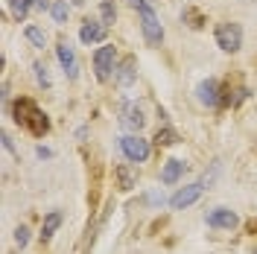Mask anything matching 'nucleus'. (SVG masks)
<instances>
[{
    "label": "nucleus",
    "instance_id": "f257e3e1",
    "mask_svg": "<svg viewBox=\"0 0 257 254\" xmlns=\"http://www.w3.org/2000/svg\"><path fill=\"white\" fill-rule=\"evenodd\" d=\"M12 117H15V123L21 129H27L30 135L35 138H44L50 132V117L41 108H38V102L30 99V96H21L12 102Z\"/></svg>",
    "mask_w": 257,
    "mask_h": 254
},
{
    "label": "nucleus",
    "instance_id": "f03ea898",
    "mask_svg": "<svg viewBox=\"0 0 257 254\" xmlns=\"http://www.w3.org/2000/svg\"><path fill=\"white\" fill-rule=\"evenodd\" d=\"M138 15H141V30H144L146 44H161V41H164V27H161L155 9L149 6V0H144V3L138 6Z\"/></svg>",
    "mask_w": 257,
    "mask_h": 254
},
{
    "label": "nucleus",
    "instance_id": "7ed1b4c3",
    "mask_svg": "<svg viewBox=\"0 0 257 254\" xmlns=\"http://www.w3.org/2000/svg\"><path fill=\"white\" fill-rule=\"evenodd\" d=\"M94 73L99 82H108L117 73V50L111 44H105L94 53Z\"/></svg>",
    "mask_w": 257,
    "mask_h": 254
},
{
    "label": "nucleus",
    "instance_id": "20e7f679",
    "mask_svg": "<svg viewBox=\"0 0 257 254\" xmlns=\"http://www.w3.org/2000/svg\"><path fill=\"white\" fill-rule=\"evenodd\" d=\"M216 44L225 53H237L242 47V27L240 24H228V21L219 24L216 27Z\"/></svg>",
    "mask_w": 257,
    "mask_h": 254
},
{
    "label": "nucleus",
    "instance_id": "39448f33",
    "mask_svg": "<svg viewBox=\"0 0 257 254\" xmlns=\"http://www.w3.org/2000/svg\"><path fill=\"white\" fill-rule=\"evenodd\" d=\"M120 149L132 164H144L149 158V141H144L141 135H123L120 138Z\"/></svg>",
    "mask_w": 257,
    "mask_h": 254
},
{
    "label": "nucleus",
    "instance_id": "423d86ee",
    "mask_svg": "<svg viewBox=\"0 0 257 254\" xmlns=\"http://www.w3.org/2000/svg\"><path fill=\"white\" fill-rule=\"evenodd\" d=\"M205 222L210 228H219V231H234L240 225V219H237V213L231 207H213V210L205 213Z\"/></svg>",
    "mask_w": 257,
    "mask_h": 254
},
{
    "label": "nucleus",
    "instance_id": "0eeeda50",
    "mask_svg": "<svg viewBox=\"0 0 257 254\" xmlns=\"http://www.w3.org/2000/svg\"><path fill=\"white\" fill-rule=\"evenodd\" d=\"M56 56H59V62H62L64 76H67L70 82L79 79V59H76V50L70 47L67 41H62V44L56 47Z\"/></svg>",
    "mask_w": 257,
    "mask_h": 254
},
{
    "label": "nucleus",
    "instance_id": "6e6552de",
    "mask_svg": "<svg viewBox=\"0 0 257 254\" xmlns=\"http://www.w3.org/2000/svg\"><path fill=\"white\" fill-rule=\"evenodd\" d=\"M205 193V184L202 181H196V184H187V187H181V190L170 199V205L176 207V210H184V207H190L193 202H199V196Z\"/></svg>",
    "mask_w": 257,
    "mask_h": 254
},
{
    "label": "nucleus",
    "instance_id": "1a4fd4ad",
    "mask_svg": "<svg viewBox=\"0 0 257 254\" xmlns=\"http://www.w3.org/2000/svg\"><path fill=\"white\" fill-rule=\"evenodd\" d=\"M108 38V24H99V21H85L79 30V41L82 44H99Z\"/></svg>",
    "mask_w": 257,
    "mask_h": 254
},
{
    "label": "nucleus",
    "instance_id": "9d476101",
    "mask_svg": "<svg viewBox=\"0 0 257 254\" xmlns=\"http://www.w3.org/2000/svg\"><path fill=\"white\" fill-rule=\"evenodd\" d=\"M196 96H199V102H202V105H210V108H216V105H219V99H222L219 82H216V79L199 82V85H196Z\"/></svg>",
    "mask_w": 257,
    "mask_h": 254
},
{
    "label": "nucleus",
    "instance_id": "9b49d317",
    "mask_svg": "<svg viewBox=\"0 0 257 254\" xmlns=\"http://www.w3.org/2000/svg\"><path fill=\"white\" fill-rule=\"evenodd\" d=\"M138 79V62H135V56H126L123 62L117 64V73H114V82L120 85V88H128L132 82Z\"/></svg>",
    "mask_w": 257,
    "mask_h": 254
},
{
    "label": "nucleus",
    "instance_id": "f8f14e48",
    "mask_svg": "<svg viewBox=\"0 0 257 254\" xmlns=\"http://www.w3.org/2000/svg\"><path fill=\"white\" fill-rule=\"evenodd\" d=\"M114 175H117V187L123 193H128L138 184V170H135L132 164H117V167H114Z\"/></svg>",
    "mask_w": 257,
    "mask_h": 254
},
{
    "label": "nucleus",
    "instance_id": "ddd939ff",
    "mask_svg": "<svg viewBox=\"0 0 257 254\" xmlns=\"http://www.w3.org/2000/svg\"><path fill=\"white\" fill-rule=\"evenodd\" d=\"M184 170H187V164H184V161L170 158L164 167H161V181H164V184H176L178 178L184 175Z\"/></svg>",
    "mask_w": 257,
    "mask_h": 254
},
{
    "label": "nucleus",
    "instance_id": "4468645a",
    "mask_svg": "<svg viewBox=\"0 0 257 254\" xmlns=\"http://www.w3.org/2000/svg\"><path fill=\"white\" fill-rule=\"evenodd\" d=\"M144 123H146L144 111H141L135 102H128L126 108H123V126L132 129V132H141V129H144Z\"/></svg>",
    "mask_w": 257,
    "mask_h": 254
},
{
    "label": "nucleus",
    "instance_id": "2eb2a0df",
    "mask_svg": "<svg viewBox=\"0 0 257 254\" xmlns=\"http://www.w3.org/2000/svg\"><path fill=\"white\" fill-rule=\"evenodd\" d=\"M59 225H62V213H59V210H50L47 216H44V222H41V234H38L41 242H50L53 234L59 231Z\"/></svg>",
    "mask_w": 257,
    "mask_h": 254
},
{
    "label": "nucleus",
    "instance_id": "dca6fc26",
    "mask_svg": "<svg viewBox=\"0 0 257 254\" xmlns=\"http://www.w3.org/2000/svg\"><path fill=\"white\" fill-rule=\"evenodd\" d=\"M6 6H9V12H12V18H15V21H27L32 0H6Z\"/></svg>",
    "mask_w": 257,
    "mask_h": 254
},
{
    "label": "nucleus",
    "instance_id": "f3484780",
    "mask_svg": "<svg viewBox=\"0 0 257 254\" xmlns=\"http://www.w3.org/2000/svg\"><path fill=\"white\" fill-rule=\"evenodd\" d=\"M24 35H27V38H30L32 44H35V47H47V35H44V30H41V27H35V24H30V27H27V30H24Z\"/></svg>",
    "mask_w": 257,
    "mask_h": 254
},
{
    "label": "nucleus",
    "instance_id": "a211bd4d",
    "mask_svg": "<svg viewBox=\"0 0 257 254\" xmlns=\"http://www.w3.org/2000/svg\"><path fill=\"white\" fill-rule=\"evenodd\" d=\"M155 143H158V146H173V143H178V135L173 132V129H158Z\"/></svg>",
    "mask_w": 257,
    "mask_h": 254
},
{
    "label": "nucleus",
    "instance_id": "6ab92c4d",
    "mask_svg": "<svg viewBox=\"0 0 257 254\" xmlns=\"http://www.w3.org/2000/svg\"><path fill=\"white\" fill-rule=\"evenodd\" d=\"M50 15H53V21H56V24H64V21H67V3H64V0H53Z\"/></svg>",
    "mask_w": 257,
    "mask_h": 254
},
{
    "label": "nucleus",
    "instance_id": "aec40b11",
    "mask_svg": "<svg viewBox=\"0 0 257 254\" xmlns=\"http://www.w3.org/2000/svg\"><path fill=\"white\" fill-rule=\"evenodd\" d=\"M32 70H35V79H38V85H44V88H50V73H47V64L35 62V64H32Z\"/></svg>",
    "mask_w": 257,
    "mask_h": 254
},
{
    "label": "nucleus",
    "instance_id": "412c9836",
    "mask_svg": "<svg viewBox=\"0 0 257 254\" xmlns=\"http://www.w3.org/2000/svg\"><path fill=\"white\" fill-rule=\"evenodd\" d=\"M99 12H102V24H114V18H117V9H114V3H108V0H102Z\"/></svg>",
    "mask_w": 257,
    "mask_h": 254
},
{
    "label": "nucleus",
    "instance_id": "4be33fe9",
    "mask_svg": "<svg viewBox=\"0 0 257 254\" xmlns=\"http://www.w3.org/2000/svg\"><path fill=\"white\" fill-rule=\"evenodd\" d=\"M184 21H190V27H193V30H199V27L205 24V18L199 15L196 9H184Z\"/></svg>",
    "mask_w": 257,
    "mask_h": 254
},
{
    "label": "nucleus",
    "instance_id": "5701e85b",
    "mask_svg": "<svg viewBox=\"0 0 257 254\" xmlns=\"http://www.w3.org/2000/svg\"><path fill=\"white\" fill-rule=\"evenodd\" d=\"M15 242L21 245V248L30 242V228H27V225H18V228H15Z\"/></svg>",
    "mask_w": 257,
    "mask_h": 254
},
{
    "label": "nucleus",
    "instance_id": "b1692460",
    "mask_svg": "<svg viewBox=\"0 0 257 254\" xmlns=\"http://www.w3.org/2000/svg\"><path fill=\"white\" fill-rule=\"evenodd\" d=\"M3 149H6V152H12L15 158H21V155H18V149H15V143H12V138H9L6 132H3Z\"/></svg>",
    "mask_w": 257,
    "mask_h": 254
},
{
    "label": "nucleus",
    "instance_id": "393cba45",
    "mask_svg": "<svg viewBox=\"0 0 257 254\" xmlns=\"http://www.w3.org/2000/svg\"><path fill=\"white\" fill-rule=\"evenodd\" d=\"M32 6H35V9H41V12L53 9V3H50V0H32Z\"/></svg>",
    "mask_w": 257,
    "mask_h": 254
},
{
    "label": "nucleus",
    "instance_id": "a878e982",
    "mask_svg": "<svg viewBox=\"0 0 257 254\" xmlns=\"http://www.w3.org/2000/svg\"><path fill=\"white\" fill-rule=\"evenodd\" d=\"M35 155H38V158H53V152H50L47 146H38V149H35Z\"/></svg>",
    "mask_w": 257,
    "mask_h": 254
},
{
    "label": "nucleus",
    "instance_id": "bb28decb",
    "mask_svg": "<svg viewBox=\"0 0 257 254\" xmlns=\"http://www.w3.org/2000/svg\"><path fill=\"white\" fill-rule=\"evenodd\" d=\"M149 202H152V205H164V196H161V193H149Z\"/></svg>",
    "mask_w": 257,
    "mask_h": 254
},
{
    "label": "nucleus",
    "instance_id": "cd10ccee",
    "mask_svg": "<svg viewBox=\"0 0 257 254\" xmlns=\"http://www.w3.org/2000/svg\"><path fill=\"white\" fill-rule=\"evenodd\" d=\"M245 231H248V234H257V219H248V222H245Z\"/></svg>",
    "mask_w": 257,
    "mask_h": 254
},
{
    "label": "nucleus",
    "instance_id": "c85d7f7f",
    "mask_svg": "<svg viewBox=\"0 0 257 254\" xmlns=\"http://www.w3.org/2000/svg\"><path fill=\"white\" fill-rule=\"evenodd\" d=\"M128 3H132V6H135V9H138V6H141V3H144V0H128Z\"/></svg>",
    "mask_w": 257,
    "mask_h": 254
},
{
    "label": "nucleus",
    "instance_id": "c756f323",
    "mask_svg": "<svg viewBox=\"0 0 257 254\" xmlns=\"http://www.w3.org/2000/svg\"><path fill=\"white\" fill-rule=\"evenodd\" d=\"M251 254H257V248H254V251H251Z\"/></svg>",
    "mask_w": 257,
    "mask_h": 254
}]
</instances>
